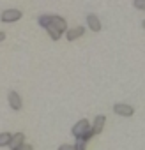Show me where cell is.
I'll use <instances>...</instances> for the list:
<instances>
[{"instance_id": "1", "label": "cell", "mask_w": 145, "mask_h": 150, "mask_svg": "<svg viewBox=\"0 0 145 150\" xmlns=\"http://www.w3.org/2000/svg\"><path fill=\"white\" fill-rule=\"evenodd\" d=\"M89 132H92V129H90V124H89L87 118L78 120L75 124V127H72V136H75V138H85L87 139V134Z\"/></svg>"}, {"instance_id": "2", "label": "cell", "mask_w": 145, "mask_h": 150, "mask_svg": "<svg viewBox=\"0 0 145 150\" xmlns=\"http://www.w3.org/2000/svg\"><path fill=\"white\" fill-rule=\"evenodd\" d=\"M21 11L20 9H6L2 14H0V20H2L4 23H14L18 20H21Z\"/></svg>"}, {"instance_id": "3", "label": "cell", "mask_w": 145, "mask_h": 150, "mask_svg": "<svg viewBox=\"0 0 145 150\" xmlns=\"http://www.w3.org/2000/svg\"><path fill=\"white\" fill-rule=\"evenodd\" d=\"M7 99H9V106H11L14 111H20V110H21L23 103H21V97H20V94H18V92L11 90V92H9V96H7Z\"/></svg>"}, {"instance_id": "4", "label": "cell", "mask_w": 145, "mask_h": 150, "mask_svg": "<svg viewBox=\"0 0 145 150\" xmlns=\"http://www.w3.org/2000/svg\"><path fill=\"white\" fill-rule=\"evenodd\" d=\"M113 113L120 115V117H131L134 113V108L129 104H115L113 106Z\"/></svg>"}, {"instance_id": "5", "label": "cell", "mask_w": 145, "mask_h": 150, "mask_svg": "<svg viewBox=\"0 0 145 150\" xmlns=\"http://www.w3.org/2000/svg\"><path fill=\"white\" fill-rule=\"evenodd\" d=\"M51 27L55 30H58L60 34L67 32V23H65V20L62 16H51Z\"/></svg>"}, {"instance_id": "6", "label": "cell", "mask_w": 145, "mask_h": 150, "mask_svg": "<svg viewBox=\"0 0 145 150\" xmlns=\"http://www.w3.org/2000/svg\"><path fill=\"white\" fill-rule=\"evenodd\" d=\"M83 34H85V28H83V27H76V28H67V32H65V39H67V41H75V39L82 37Z\"/></svg>"}, {"instance_id": "7", "label": "cell", "mask_w": 145, "mask_h": 150, "mask_svg": "<svg viewBox=\"0 0 145 150\" xmlns=\"http://www.w3.org/2000/svg\"><path fill=\"white\" fill-rule=\"evenodd\" d=\"M104 124H106V117L104 115H97L96 118H94V124H92V132L94 134H99L101 131H103V127H104Z\"/></svg>"}, {"instance_id": "8", "label": "cell", "mask_w": 145, "mask_h": 150, "mask_svg": "<svg viewBox=\"0 0 145 150\" xmlns=\"http://www.w3.org/2000/svg\"><path fill=\"white\" fill-rule=\"evenodd\" d=\"M87 25H89V28L94 30V32H99V30H101V21H99V18H97L96 14H89V16H87Z\"/></svg>"}, {"instance_id": "9", "label": "cell", "mask_w": 145, "mask_h": 150, "mask_svg": "<svg viewBox=\"0 0 145 150\" xmlns=\"http://www.w3.org/2000/svg\"><path fill=\"white\" fill-rule=\"evenodd\" d=\"M23 143H25V134H23V132H16V134H13L9 146H11V150H14V148H18V146L23 145Z\"/></svg>"}, {"instance_id": "10", "label": "cell", "mask_w": 145, "mask_h": 150, "mask_svg": "<svg viewBox=\"0 0 145 150\" xmlns=\"http://www.w3.org/2000/svg\"><path fill=\"white\" fill-rule=\"evenodd\" d=\"M39 25L43 27V28H48L50 25H51V14H43V16H39Z\"/></svg>"}, {"instance_id": "11", "label": "cell", "mask_w": 145, "mask_h": 150, "mask_svg": "<svg viewBox=\"0 0 145 150\" xmlns=\"http://www.w3.org/2000/svg\"><path fill=\"white\" fill-rule=\"evenodd\" d=\"M11 138H13V134H9V132H0V146H9Z\"/></svg>"}, {"instance_id": "12", "label": "cell", "mask_w": 145, "mask_h": 150, "mask_svg": "<svg viewBox=\"0 0 145 150\" xmlns=\"http://www.w3.org/2000/svg\"><path fill=\"white\" fill-rule=\"evenodd\" d=\"M72 148L75 150H85L87 148V139L85 138H76V143L72 145Z\"/></svg>"}, {"instance_id": "13", "label": "cell", "mask_w": 145, "mask_h": 150, "mask_svg": "<svg viewBox=\"0 0 145 150\" xmlns=\"http://www.w3.org/2000/svg\"><path fill=\"white\" fill-rule=\"evenodd\" d=\"M46 32H48V34H50V37H51V39H53V41H58V39H60V37H62V34H60V32H58V30H55V28H53V27H51V25H50V27H48V28H46Z\"/></svg>"}, {"instance_id": "14", "label": "cell", "mask_w": 145, "mask_h": 150, "mask_svg": "<svg viewBox=\"0 0 145 150\" xmlns=\"http://www.w3.org/2000/svg\"><path fill=\"white\" fill-rule=\"evenodd\" d=\"M133 6H134L136 9H141V11H145V0H134V2H133Z\"/></svg>"}, {"instance_id": "15", "label": "cell", "mask_w": 145, "mask_h": 150, "mask_svg": "<svg viewBox=\"0 0 145 150\" xmlns=\"http://www.w3.org/2000/svg\"><path fill=\"white\" fill-rule=\"evenodd\" d=\"M14 150H34V146L32 145H28V143H23V145H20L18 148H14Z\"/></svg>"}, {"instance_id": "16", "label": "cell", "mask_w": 145, "mask_h": 150, "mask_svg": "<svg viewBox=\"0 0 145 150\" xmlns=\"http://www.w3.org/2000/svg\"><path fill=\"white\" fill-rule=\"evenodd\" d=\"M58 150H75V148H72V145L64 143V145H60V146H58Z\"/></svg>"}, {"instance_id": "17", "label": "cell", "mask_w": 145, "mask_h": 150, "mask_svg": "<svg viewBox=\"0 0 145 150\" xmlns=\"http://www.w3.org/2000/svg\"><path fill=\"white\" fill-rule=\"evenodd\" d=\"M4 39H6V34H4V32H0V42H2Z\"/></svg>"}, {"instance_id": "18", "label": "cell", "mask_w": 145, "mask_h": 150, "mask_svg": "<svg viewBox=\"0 0 145 150\" xmlns=\"http://www.w3.org/2000/svg\"><path fill=\"white\" fill-rule=\"evenodd\" d=\"M141 25H143V28H145V20H143V23H141Z\"/></svg>"}]
</instances>
